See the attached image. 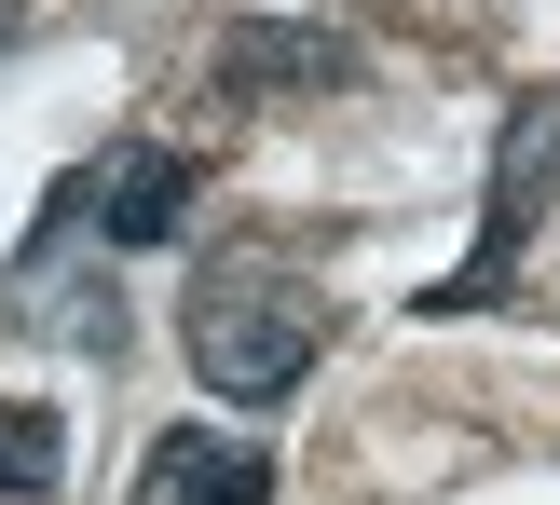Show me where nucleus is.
<instances>
[{
	"instance_id": "obj_1",
	"label": "nucleus",
	"mask_w": 560,
	"mask_h": 505,
	"mask_svg": "<svg viewBox=\"0 0 560 505\" xmlns=\"http://www.w3.org/2000/svg\"><path fill=\"white\" fill-rule=\"evenodd\" d=\"M178 342H191V383H206L219 410H273V397H301V369H315L328 301L301 287L288 260H206Z\"/></svg>"
},
{
	"instance_id": "obj_2",
	"label": "nucleus",
	"mask_w": 560,
	"mask_h": 505,
	"mask_svg": "<svg viewBox=\"0 0 560 505\" xmlns=\"http://www.w3.org/2000/svg\"><path fill=\"white\" fill-rule=\"evenodd\" d=\"M560 164V96H520L506 151H492V205H479V260L452 273V287H424V315H479V301L520 287V246H534V191Z\"/></svg>"
},
{
	"instance_id": "obj_3",
	"label": "nucleus",
	"mask_w": 560,
	"mask_h": 505,
	"mask_svg": "<svg viewBox=\"0 0 560 505\" xmlns=\"http://www.w3.org/2000/svg\"><path fill=\"white\" fill-rule=\"evenodd\" d=\"M82 205H96V233H109V246H178V233H191V205H206V164L164 151V137H124V151L82 178Z\"/></svg>"
},
{
	"instance_id": "obj_4",
	"label": "nucleus",
	"mask_w": 560,
	"mask_h": 505,
	"mask_svg": "<svg viewBox=\"0 0 560 505\" xmlns=\"http://www.w3.org/2000/svg\"><path fill=\"white\" fill-rule=\"evenodd\" d=\"M342 82H355L342 27H288V14L219 27V96H342Z\"/></svg>"
},
{
	"instance_id": "obj_5",
	"label": "nucleus",
	"mask_w": 560,
	"mask_h": 505,
	"mask_svg": "<svg viewBox=\"0 0 560 505\" xmlns=\"http://www.w3.org/2000/svg\"><path fill=\"white\" fill-rule=\"evenodd\" d=\"M137 505H273V451H246L219 424H164L137 451Z\"/></svg>"
},
{
	"instance_id": "obj_6",
	"label": "nucleus",
	"mask_w": 560,
	"mask_h": 505,
	"mask_svg": "<svg viewBox=\"0 0 560 505\" xmlns=\"http://www.w3.org/2000/svg\"><path fill=\"white\" fill-rule=\"evenodd\" d=\"M55 479H69V424L42 397H0V505H42Z\"/></svg>"
}]
</instances>
